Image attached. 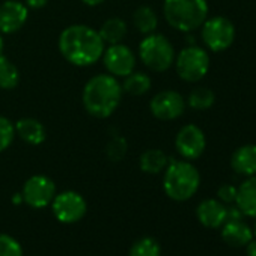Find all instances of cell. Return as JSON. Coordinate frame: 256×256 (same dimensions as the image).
<instances>
[{
  "mask_svg": "<svg viewBox=\"0 0 256 256\" xmlns=\"http://www.w3.org/2000/svg\"><path fill=\"white\" fill-rule=\"evenodd\" d=\"M139 58L148 70L154 72H164L175 62V50L164 35L154 32L151 35H145L140 41Z\"/></svg>",
  "mask_w": 256,
  "mask_h": 256,
  "instance_id": "obj_5",
  "label": "cell"
},
{
  "mask_svg": "<svg viewBox=\"0 0 256 256\" xmlns=\"http://www.w3.org/2000/svg\"><path fill=\"white\" fill-rule=\"evenodd\" d=\"M29 18V8L20 0H5L0 5V34L11 35L18 32Z\"/></svg>",
  "mask_w": 256,
  "mask_h": 256,
  "instance_id": "obj_13",
  "label": "cell"
},
{
  "mask_svg": "<svg viewBox=\"0 0 256 256\" xmlns=\"http://www.w3.org/2000/svg\"><path fill=\"white\" fill-rule=\"evenodd\" d=\"M163 14L170 28L190 34L208 18L206 0H164Z\"/></svg>",
  "mask_w": 256,
  "mask_h": 256,
  "instance_id": "obj_4",
  "label": "cell"
},
{
  "mask_svg": "<svg viewBox=\"0 0 256 256\" xmlns=\"http://www.w3.org/2000/svg\"><path fill=\"white\" fill-rule=\"evenodd\" d=\"M62 58L74 66L95 65L106 48L98 30L86 24H71L65 28L58 41Z\"/></svg>",
  "mask_w": 256,
  "mask_h": 256,
  "instance_id": "obj_1",
  "label": "cell"
},
{
  "mask_svg": "<svg viewBox=\"0 0 256 256\" xmlns=\"http://www.w3.org/2000/svg\"><path fill=\"white\" fill-rule=\"evenodd\" d=\"M16 136L32 146L42 145L47 139V130L41 120L35 118H22L16 122Z\"/></svg>",
  "mask_w": 256,
  "mask_h": 256,
  "instance_id": "obj_15",
  "label": "cell"
},
{
  "mask_svg": "<svg viewBox=\"0 0 256 256\" xmlns=\"http://www.w3.org/2000/svg\"><path fill=\"white\" fill-rule=\"evenodd\" d=\"M128 142L122 136H113L106 145V157L110 162H120L126 156Z\"/></svg>",
  "mask_w": 256,
  "mask_h": 256,
  "instance_id": "obj_26",
  "label": "cell"
},
{
  "mask_svg": "<svg viewBox=\"0 0 256 256\" xmlns=\"http://www.w3.org/2000/svg\"><path fill=\"white\" fill-rule=\"evenodd\" d=\"M169 157L166 156L164 151L162 150H146L140 158H139V166L142 169V172L150 174V175H158L162 174L168 164H169Z\"/></svg>",
  "mask_w": 256,
  "mask_h": 256,
  "instance_id": "obj_20",
  "label": "cell"
},
{
  "mask_svg": "<svg viewBox=\"0 0 256 256\" xmlns=\"http://www.w3.org/2000/svg\"><path fill=\"white\" fill-rule=\"evenodd\" d=\"M50 205L56 220L65 224L80 222L88 211V204L84 198L74 190H65L56 194Z\"/></svg>",
  "mask_w": 256,
  "mask_h": 256,
  "instance_id": "obj_8",
  "label": "cell"
},
{
  "mask_svg": "<svg viewBox=\"0 0 256 256\" xmlns=\"http://www.w3.org/2000/svg\"><path fill=\"white\" fill-rule=\"evenodd\" d=\"M122 84L112 74H96L90 77L82 94L84 110L96 118L106 119L112 116L122 101Z\"/></svg>",
  "mask_w": 256,
  "mask_h": 256,
  "instance_id": "obj_2",
  "label": "cell"
},
{
  "mask_svg": "<svg viewBox=\"0 0 256 256\" xmlns=\"http://www.w3.org/2000/svg\"><path fill=\"white\" fill-rule=\"evenodd\" d=\"M151 84H152V82L148 74H145L142 71H133L132 74L124 77L122 90L132 96H142L150 92Z\"/></svg>",
  "mask_w": 256,
  "mask_h": 256,
  "instance_id": "obj_22",
  "label": "cell"
},
{
  "mask_svg": "<svg viewBox=\"0 0 256 256\" xmlns=\"http://www.w3.org/2000/svg\"><path fill=\"white\" fill-rule=\"evenodd\" d=\"M200 29L202 41L212 53H222L228 50L235 41V26L226 17L216 16L206 18Z\"/></svg>",
  "mask_w": 256,
  "mask_h": 256,
  "instance_id": "obj_7",
  "label": "cell"
},
{
  "mask_svg": "<svg viewBox=\"0 0 256 256\" xmlns=\"http://www.w3.org/2000/svg\"><path fill=\"white\" fill-rule=\"evenodd\" d=\"M244 214L241 212V210L236 205H229L226 206V222L228 220H242Z\"/></svg>",
  "mask_w": 256,
  "mask_h": 256,
  "instance_id": "obj_30",
  "label": "cell"
},
{
  "mask_svg": "<svg viewBox=\"0 0 256 256\" xmlns=\"http://www.w3.org/2000/svg\"><path fill=\"white\" fill-rule=\"evenodd\" d=\"M20 83V71L18 68L5 56L0 54V89L12 90Z\"/></svg>",
  "mask_w": 256,
  "mask_h": 256,
  "instance_id": "obj_23",
  "label": "cell"
},
{
  "mask_svg": "<svg viewBox=\"0 0 256 256\" xmlns=\"http://www.w3.org/2000/svg\"><path fill=\"white\" fill-rule=\"evenodd\" d=\"M175 148L176 152L182 157V160H198L206 148V139L204 132L198 125H184L175 138Z\"/></svg>",
  "mask_w": 256,
  "mask_h": 256,
  "instance_id": "obj_11",
  "label": "cell"
},
{
  "mask_svg": "<svg viewBox=\"0 0 256 256\" xmlns=\"http://www.w3.org/2000/svg\"><path fill=\"white\" fill-rule=\"evenodd\" d=\"M128 256H162V248L157 240L144 236L132 246Z\"/></svg>",
  "mask_w": 256,
  "mask_h": 256,
  "instance_id": "obj_25",
  "label": "cell"
},
{
  "mask_svg": "<svg viewBox=\"0 0 256 256\" xmlns=\"http://www.w3.org/2000/svg\"><path fill=\"white\" fill-rule=\"evenodd\" d=\"M230 168L238 175L254 176L256 175V145L247 144L235 150L230 157Z\"/></svg>",
  "mask_w": 256,
  "mask_h": 256,
  "instance_id": "obj_16",
  "label": "cell"
},
{
  "mask_svg": "<svg viewBox=\"0 0 256 256\" xmlns=\"http://www.w3.org/2000/svg\"><path fill=\"white\" fill-rule=\"evenodd\" d=\"M196 217L202 226L218 229L226 222V205L217 199H205L198 205Z\"/></svg>",
  "mask_w": 256,
  "mask_h": 256,
  "instance_id": "obj_14",
  "label": "cell"
},
{
  "mask_svg": "<svg viewBox=\"0 0 256 256\" xmlns=\"http://www.w3.org/2000/svg\"><path fill=\"white\" fill-rule=\"evenodd\" d=\"M23 202L30 208L41 210L48 206L56 196V184L52 178L46 175H34L30 176L22 190Z\"/></svg>",
  "mask_w": 256,
  "mask_h": 256,
  "instance_id": "obj_9",
  "label": "cell"
},
{
  "mask_svg": "<svg viewBox=\"0 0 256 256\" xmlns=\"http://www.w3.org/2000/svg\"><path fill=\"white\" fill-rule=\"evenodd\" d=\"M102 64L108 74L113 77H126L136 68V54L125 44H113L104 48L101 56Z\"/></svg>",
  "mask_w": 256,
  "mask_h": 256,
  "instance_id": "obj_10",
  "label": "cell"
},
{
  "mask_svg": "<svg viewBox=\"0 0 256 256\" xmlns=\"http://www.w3.org/2000/svg\"><path fill=\"white\" fill-rule=\"evenodd\" d=\"M214 102H216V94L210 88H205V86L194 88L188 94V98H187L188 107L193 110H198V112L211 108L214 106Z\"/></svg>",
  "mask_w": 256,
  "mask_h": 256,
  "instance_id": "obj_24",
  "label": "cell"
},
{
  "mask_svg": "<svg viewBox=\"0 0 256 256\" xmlns=\"http://www.w3.org/2000/svg\"><path fill=\"white\" fill-rule=\"evenodd\" d=\"M12 204H16V205L23 204V196H22V193H17L16 196H12Z\"/></svg>",
  "mask_w": 256,
  "mask_h": 256,
  "instance_id": "obj_34",
  "label": "cell"
},
{
  "mask_svg": "<svg viewBox=\"0 0 256 256\" xmlns=\"http://www.w3.org/2000/svg\"><path fill=\"white\" fill-rule=\"evenodd\" d=\"M200 186V174L188 160H169L163 176V190L175 202L192 199Z\"/></svg>",
  "mask_w": 256,
  "mask_h": 256,
  "instance_id": "obj_3",
  "label": "cell"
},
{
  "mask_svg": "<svg viewBox=\"0 0 256 256\" xmlns=\"http://www.w3.org/2000/svg\"><path fill=\"white\" fill-rule=\"evenodd\" d=\"M82 2L86 6H98V5H101L104 2V0H82Z\"/></svg>",
  "mask_w": 256,
  "mask_h": 256,
  "instance_id": "obj_33",
  "label": "cell"
},
{
  "mask_svg": "<svg viewBox=\"0 0 256 256\" xmlns=\"http://www.w3.org/2000/svg\"><path fill=\"white\" fill-rule=\"evenodd\" d=\"M98 34H100V36H101V40L104 41L106 46L120 44L125 40L126 34H128V26L122 18L112 17V18H107L101 24Z\"/></svg>",
  "mask_w": 256,
  "mask_h": 256,
  "instance_id": "obj_19",
  "label": "cell"
},
{
  "mask_svg": "<svg viewBox=\"0 0 256 256\" xmlns=\"http://www.w3.org/2000/svg\"><path fill=\"white\" fill-rule=\"evenodd\" d=\"M222 238L230 247H244L253 238V230L242 220H228L222 224Z\"/></svg>",
  "mask_w": 256,
  "mask_h": 256,
  "instance_id": "obj_17",
  "label": "cell"
},
{
  "mask_svg": "<svg viewBox=\"0 0 256 256\" xmlns=\"http://www.w3.org/2000/svg\"><path fill=\"white\" fill-rule=\"evenodd\" d=\"M4 47H5V42H4L2 34H0V54H4Z\"/></svg>",
  "mask_w": 256,
  "mask_h": 256,
  "instance_id": "obj_35",
  "label": "cell"
},
{
  "mask_svg": "<svg viewBox=\"0 0 256 256\" xmlns=\"http://www.w3.org/2000/svg\"><path fill=\"white\" fill-rule=\"evenodd\" d=\"M175 68L180 78L187 83L200 82L210 71V54L199 46H187L175 56Z\"/></svg>",
  "mask_w": 256,
  "mask_h": 256,
  "instance_id": "obj_6",
  "label": "cell"
},
{
  "mask_svg": "<svg viewBox=\"0 0 256 256\" xmlns=\"http://www.w3.org/2000/svg\"><path fill=\"white\" fill-rule=\"evenodd\" d=\"M235 205L247 217H256V175L247 176L236 188Z\"/></svg>",
  "mask_w": 256,
  "mask_h": 256,
  "instance_id": "obj_18",
  "label": "cell"
},
{
  "mask_svg": "<svg viewBox=\"0 0 256 256\" xmlns=\"http://www.w3.org/2000/svg\"><path fill=\"white\" fill-rule=\"evenodd\" d=\"M133 24L139 34L151 35L157 30V26H158L157 12L151 6L142 5L133 12Z\"/></svg>",
  "mask_w": 256,
  "mask_h": 256,
  "instance_id": "obj_21",
  "label": "cell"
},
{
  "mask_svg": "<svg viewBox=\"0 0 256 256\" xmlns=\"http://www.w3.org/2000/svg\"><path fill=\"white\" fill-rule=\"evenodd\" d=\"M16 139V126L14 124L5 118L0 116V152L6 151Z\"/></svg>",
  "mask_w": 256,
  "mask_h": 256,
  "instance_id": "obj_27",
  "label": "cell"
},
{
  "mask_svg": "<svg viewBox=\"0 0 256 256\" xmlns=\"http://www.w3.org/2000/svg\"><path fill=\"white\" fill-rule=\"evenodd\" d=\"M246 254L247 256H256V240H250L246 246Z\"/></svg>",
  "mask_w": 256,
  "mask_h": 256,
  "instance_id": "obj_32",
  "label": "cell"
},
{
  "mask_svg": "<svg viewBox=\"0 0 256 256\" xmlns=\"http://www.w3.org/2000/svg\"><path fill=\"white\" fill-rule=\"evenodd\" d=\"M217 196H218V200L223 202L224 205L235 204V199H236V187L232 186V184H223V186L218 187Z\"/></svg>",
  "mask_w": 256,
  "mask_h": 256,
  "instance_id": "obj_29",
  "label": "cell"
},
{
  "mask_svg": "<svg viewBox=\"0 0 256 256\" xmlns=\"http://www.w3.org/2000/svg\"><path fill=\"white\" fill-rule=\"evenodd\" d=\"M253 235L256 236V223H254V229H253Z\"/></svg>",
  "mask_w": 256,
  "mask_h": 256,
  "instance_id": "obj_36",
  "label": "cell"
},
{
  "mask_svg": "<svg viewBox=\"0 0 256 256\" xmlns=\"http://www.w3.org/2000/svg\"><path fill=\"white\" fill-rule=\"evenodd\" d=\"M48 0H24V5L32 10H41L47 5Z\"/></svg>",
  "mask_w": 256,
  "mask_h": 256,
  "instance_id": "obj_31",
  "label": "cell"
},
{
  "mask_svg": "<svg viewBox=\"0 0 256 256\" xmlns=\"http://www.w3.org/2000/svg\"><path fill=\"white\" fill-rule=\"evenodd\" d=\"M186 100L176 90H162L150 101V110L160 120H174L186 112Z\"/></svg>",
  "mask_w": 256,
  "mask_h": 256,
  "instance_id": "obj_12",
  "label": "cell"
},
{
  "mask_svg": "<svg viewBox=\"0 0 256 256\" xmlns=\"http://www.w3.org/2000/svg\"><path fill=\"white\" fill-rule=\"evenodd\" d=\"M0 256H23V247L14 236L0 234Z\"/></svg>",
  "mask_w": 256,
  "mask_h": 256,
  "instance_id": "obj_28",
  "label": "cell"
}]
</instances>
